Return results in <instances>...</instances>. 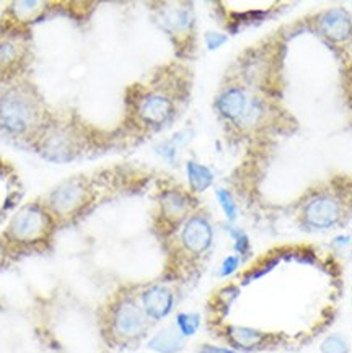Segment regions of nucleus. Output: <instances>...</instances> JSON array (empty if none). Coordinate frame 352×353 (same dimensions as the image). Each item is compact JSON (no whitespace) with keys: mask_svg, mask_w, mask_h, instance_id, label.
Here are the masks:
<instances>
[{"mask_svg":"<svg viewBox=\"0 0 352 353\" xmlns=\"http://www.w3.org/2000/svg\"><path fill=\"white\" fill-rule=\"evenodd\" d=\"M197 353H235L232 348L217 347V345H202Z\"/></svg>","mask_w":352,"mask_h":353,"instance_id":"25","label":"nucleus"},{"mask_svg":"<svg viewBox=\"0 0 352 353\" xmlns=\"http://www.w3.org/2000/svg\"><path fill=\"white\" fill-rule=\"evenodd\" d=\"M54 230V216L51 212L38 203H30L17 212L7 226V246L38 248L48 244Z\"/></svg>","mask_w":352,"mask_h":353,"instance_id":"2","label":"nucleus"},{"mask_svg":"<svg viewBox=\"0 0 352 353\" xmlns=\"http://www.w3.org/2000/svg\"><path fill=\"white\" fill-rule=\"evenodd\" d=\"M41 150L51 161H70L72 158H75L79 145H77V140L70 134V130L64 128H52L48 130L46 137L43 139Z\"/></svg>","mask_w":352,"mask_h":353,"instance_id":"8","label":"nucleus"},{"mask_svg":"<svg viewBox=\"0 0 352 353\" xmlns=\"http://www.w3.org/2000/svg\"><path fill=\"white\" fill-rule=\"evenodd\" d=\"M342 219L341 203L335 197L315 196L304 207V221L313 230H328L340 223Z\"/></svg>","mask_w":352,"mask_h":353,"instance_id":"6","label":"nucleus"},{"mask_svg":"<svg viewBox=\"0 0 352 353\" xmlns=\"http://www.w3.org/2000/svg\"><path fill=\"white\" fill-rule=\"evenodd\" d=\"M173 111V101L162 93H147L142 99H139L137 116L147 125L160 128L170 121Z\"/></svg>","mask_w":352,"mask_h":353,"instance_id":"9","label":"nucleus"},{"mask_svg":"<svg viewBox=\"0 0 352 353\" xmlns=\"http://www.w3.org/2000/svg\"><path fill=\"white\" fill-rule=\"evenodd\" d=\"M189 210V201L188 197L182 192H166L164 199H162V212H164V216L168 221H182L184 216H186Z\"/></svg>","mask_w":352,"mask_h":353,"instance_id":"14","label":"nucleus"},{"mask_svg":"<svg viewBox=\"0 0 352 353\" xmlns=\"http://www.w3.org/2000/svg\"><path fill=\"white\" fill-rule=\"evenodd\" d=\"M215 196L219 199V203L220 207H222L225 216H227L230 221L237 219V203H235L232 194H230L227 189H217V191H215Z\"/></svg>","mask_w":352,"mask_h":353,"instance_id":"19","label":"nucleus"},{"mask_svg":"<svg viewBox=\"0 0 352 353\" xmlns=\"http://www.w3.org/2000/svg\"><path fill=\"white\" fill-rule=\"evenodd\" d=\"M17 6L21 7V8H15L20 20H26V15H35V13H38L39 10H41V8H38V7H41V3L39 2H20V3H17Z\"/></svg>","mask_w":352,"mask_h":353,"instance_id":"20","label":"nucleus"},{"mask_svg":"<svg viewBox=\"0 0 352 353\" xmlns=\"http://www.w3.org/2000/svg\"><path fill=\"white\" fill-rule=\"evenodd\" d=\"M320 350H322V353H349V343L342 336L333 334V336L326 337L322 342Z\"/></svg>","mask_w":352,"mask_h":353,"instance_id":"18","label":"nucleus"},{"mask_svg":"<svg viewBox=\"0 0 352 353\" xmlns=\"http://www.w3.org/2000/svg\"><path fill=\"white\" fill-rule=\"evenodd\" d=\"M7 256V244H2L0 243V264H2L3 257Z\"/></svg>","mask_w":352,"mask_h":353,"instance_id":"26","label":"nucleus"},{"mask_svg":"<svg viewBox=\"0 0 352 353\" xmlns=\"http://www.w3.org/2000/svg\"><path fill=\"white\" fill-rule=\"evenodd\" d=\"M182 249L191 257H201L212 248L214 243V228L206 215H191L184 221L179 234Z\"/></svg>","mask_w":352,"mask_h":353,"instance_id":"5","label":"nucleus"},{"mask_svg":"<svg viewBox=\"0 0 352 353\" xmlns=\"http://www.w3.org/2000/svg\"><path fill=\"white\" fill-rule=\"evenodd\" d=\"M238 265H240V257H238V256H228L227 259L224 261L222 269H220V275H224V277H227V275H232L235 270L238 269Z\"/></svg>","mask_w":352,"mask_h":353,"instance_id":"22","label":"nucleus"},{"mask_svg":"<svg viewBox=\"0 0 352 353\" xmlns=\"http://www.w3.org/2000/svg\"><path fill=\"white\" fill-rule=\"evenodd\" d=\"M49 212L59 219H70L79 214L88 201V188L82 179H67L48 196Z\"/></svg>","mask_w":352,"mask_h":353,"instance_id":"4","label":"nucleus"},{"mask_svg":"<svg viewBox=\"0 0 352 353\" xmlns=\"http://www.w3.org/2000/svg\"><path fill=\"white\" fill-rule=\"evenodd\" d=\"M165 28L170 31H184L188 30L193 23L191 13L184 8H178V10H171L164 15Z\"/></svg>","mask_w":352,"mask_h":353,"instance_id":"16","label":"nucleus"},{"mask_svg":"<svg viewBox=\"0 0 352 353\" xmlns=\"http://www.w3.org/2000/svg\"><path fill=\"white\" fill-rule=\"evenodd\" d=\"M152 321L144 313L137 296L117 295L103 313V334L113 345H130L147 336Z\"/></svg>","mask_w":352,"mask_h":353,"instance_id":"1","label":"nucleus"},{"mask_svg":"<svg viewBox=\"0 0 352 353\" xmlns=\"http://www.w3.org/2000/svg\"><path fill=\"white\" fill-rule=\"evenodd\" d=\"M235 249H237L238 252H240V254H243V252H246V249H248V238H246V234H243V233H235Z\"/></svg>","mask_w":352,"mask_h":353,"instance_id":"24","label":"nucleus"},{"mask_svg":"<svg viewBox=\"0 0 352 353\" xmlns=\"http://www.w3.org/2000/svg\"><path fill=\"white\" fill-rule=\"evenodd\" d=\"M225 337L233 348L245 352L258 350L271 339L269 334L263 332V330L245 327V325H228L225 330Z\"/></svg>","mask_w":352,"mask_h":353,"instance_id":"11","label":"nucleus"},{"mask_svg":"<svg viewBox=\"0 0 352 353\" xmlns=\"http://www.w3.org/2000/svg\"><path fill=\"white\" fill-rule=\"evenodd\" d=\"M39 103L25 87L10 88L0 97V128L12 135H25L39 124Z\"/></svg>","mask_w":352,"mask_h":353,"instance_id":"3","label":"nucleus"},{"mask_svg":"<svg viewBox=\"0 0 352 353\" xmlns=\"http://www.w3.org/2000/svg\"><path fill=\"white\" fill-rule=\"evenodd\" d=\"M320 28L331 41H346L352 34V18L341 8H333L320 18Z\"/></svg>","mask_w":352,"mask_h":353,"instance_id":"12","label":"nucleus"},{"mask_svg":"<svg viewBox=\"0 0 352 353\" xmlns=\"http://www.w3.org/2000/svg\"><path fill=\"white\" fill-rule=\"evenodd\" d=\"M176 327L183 337H189L199 329V316L193 313H183L176 318Z\"/></svg>","mask_w":352,"mask_h":353,"instance_id":"17","label":"nucleus"},{"mask_svg":"<svg viewBox=\"0 0 352 353\" xmlns=\"http://www.w3.org/2000/svg\"><path fill=\"white\" fill-rule=\"evenodd\" d=\"M184 337L182 336L176 325L162 329L157 336H153L148 342V348L157 353H178L183 348Z\"/></svg>","mask_w":352,"mask_h":353,"instance_id":"13","label":"nucleus"},{"mask_svg":"<svg viewBox=\"0 0 352 353\" xmlns=\"http://www.w3.org/2000/svg\"><path fill=\"white\" fill-rule=\"evenodd\" d=\"M189 185L194 192H204L214 183V173L204 165L196 161H189L186 165Z\"/></svg>","mask_w":352,"mask_h":353,"instance_id":"15","label":"nucleus"},{"mask_svg":"<svg viewBox=\"0 0 352 353\" xmlns=\"http://www.w3.org/2000/svg\"><path fill=\"white\" fill-rule=\"evenodd\" d=\"M248 103H250V99H248L245 90L240 87H228L217 97L215 108L225 119L238 122L245 114Z\"/></svg>","mask_w":352,"mask_h":353,"instance_id":"10","label":"nucleus"},{"mask_svg":"<svg viewBox=\"0 0 352 353\" xmlns=\"http://www.w3.org/2000/svg\"><path fill=\"white\" fill-rule=\"evenodd\" d=\"M225 41H227V36L222 33H214V31H209V33L206 34V44L211 51L219 49L225 43Z\"/></svg>","mask_w":352,"mask_h":353,"instance_id":"21","label":"nucleus"},{"mask_svg":"<svg viewBox=\"0 0 352 353\" xmlns=\"http://www.w3.org/2000/svg\"><path fill=\"white\" fill-rule=\"evenodd\" d=\"M139 305L142 306L144 313L147 318L155 323V321L165 319L170 316L175 307V293L168 285L152 283L144 287L137 295Z\"/></svg>","mask_w":352,"mask_h":353,"instance_id":"7","label":"nucleus"},{"mask_svg":"<svg viewBox=\"0 0 352 353\" xmlns=\"http://www.w3.org/2000/svg\"><path fill=\"white\" fill-rule=\"evenodd\" d=\"M157 152L160 153V155H164L166 160L173 161L175 157H176V148H175V142H164L160 143L159 147H157Z\"/></svg>","mask_w":352,"mask_h":353,"instance_id":"23","label":"nucleus"}]
</instances>
